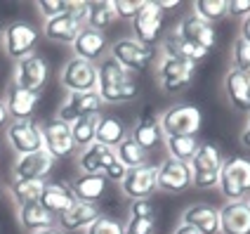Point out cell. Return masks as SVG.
I'll return each instance as SVG.
<instances>
[{"label": "cell", "instance_id": "obj_36", "mask_svg": "<svg viewBox=\"0 0 250 234\" xmlns=\"http://www.w3.org/2000/svg\"><path fill=\"white\" fill-rule=\"evenodd\" d=\"M113 152H116V159H118L125 168H137V165L146 164V154H149V152H144L130 135H127Z\"/></svg>", "mask_w": 250, "mask_h": 234}, {"label": "cell", "instance_id": "obj_40", "mask_svg": "<svg viewBox=\"0 0 250 234\" xmlns=\"http://www.w3.org/2000/svg\"><path fill=\"white\" fill-rule=\"evenodd\" d=\"M85 234H123V222L102 213L97 220L85 230Z\"/></svg>", "mask_w": 250, "mask_h": 234}, {"label": "cell", "instance_id": "obj_25", "mask_svg": "<svg viewBox=\"0 0 250 234\" xmlns=\"http://www.w3.org/2000/svg\"><path fill=\"white\" fill-rule=\"evenodd\" d=\"M2 102H5L7 116L12 121H28V118L36 116L38 102H41V93H28V90H21V88L12 85Z\"/></svg>", "mask_w": 250, "mask_h": 234}, {"label": "cell", "instance_id": "obj_34", "mask_svg": "<svg viewBox=\"0 0 250 234\" xmlns=\"http://www.w3.org/2000/svg\"><path fill=\"white\" fill-rule=\"evenodd\" d=\"M198 138L196 135H166L163 138V147L170 159L182 161V164H189L194 159L196 149H198Z\"/></svg>", "mask_w": 250, "mask_h": 234}, {"label": "cell", "instance_id": "obj_46", "mask_svg": "<svg viewBox=\"0 0 250 234\" xmlns=\"http://www.w3.org/2000/svg\"><path fill=\"white\" fill-rule=\"evenodd\" d=\"M156 5H158L161 12H166V10H177L180 7V0H158Z\"/></svg>", "mask_w": 250, "mask_h": 234}, {"label": "cell", "instance_id": "obj_55", "mask_svg": "<svg viewBox=\"0 0 250 234\" xmlns=\"http://www.w3.org/2000/svg\"><path fill=\"white\" fill-rule=\"evenodd\" d=\"M0 149H2V142H0Z\"/></svg>", "mask_w": 250, "mask_h": 234}, {"label": "cell", "instance_id": "obj_28", "mask_svg": "<svg viewBox=\"0 0 250 234\" xmlns=\"http://www.w3.org/2000/svg\"><path fill=\"white\" fill-rule=\"evenodd\" d=\"M78 168H81V173H90V175H104L106 173V168L116 161V152L109 149V147H104V144H90V147H85L78 152Z\"/></svg>", "mask_w": 250, "mask_h": 234}, {"label": "cell", "instance_id": "obj_26", "mask_svg": "<svg viewBox=\"0 0 250 234\" xmlns=\"http://www.w3.org/2000/svg\"><path fill=\"white\" fill-rule=\"evenodd\" d=\"M78 199L73 196L71 182H45V189L41 194V204L45 211H50L55 218H59L62 213H66Z\"/></svg>", "mask_w": 250, "mask_h": 234}, {"label": "cell", "instance_id": "obj_7", "mask_svg": "<svg viewBox=\"0 0 250 234\" xmlns=\"http://www.w3.org/2000/svg\"><path fill=\"white\" fill-rule=\"evenodd\" d=\"M158 121L163 128V135H198L203 125V111L196 104L177 102V104H170L158 116Z\"/></svg>", "mask_w": 250, "mask_h": 234}, {"label": "cell", "instance_id": "obj_8", "mask_svg": "<svg viewBox=\"0 0 250 234\" xmlns=\"http://www.w3.org/2000/svg\"><path fill=\"white\" fill-rule=\"evenodd\" d=\"M5 142L17 156H26L45 149V138H42V123L36 118L28 121H10L5 128Z\"/></svg>", "mask_w": 250, "mask_h": 234}, {"label": "cell", "instance_id": "obj_56", "mask_svg": "<svg viewBox=\"0 0 250 234\" xmlns=\"http://www.w3.org/2000/svg\"><path fill=\"white\" fill-rule=\"evenodd\" d=\"M0 31H2V28H0Z\"/></svg>", "mask_w": 250, "mask_h": 234}, {"label": "cell", "instance_id": "obj_10", "mask_svg": "<svg viewBox=\"0 0 250 234\" xmlns=\"http://www.w3.org/2000/svg\"><path fill=\"white\" fill-rule=\"evenodd\" d=\"M163 19H166V14L158 10V5L153 0H144L142 10L130 22L132 38L137 43H142V45L156 47L161 43V38H163Z\"/></svg>", "mask_w": 250, "mask_h": 234}, {"label": "cell", "instance_id": "obj_52", "mask_svg": "<svg viewBox=\"0 0 250 234\" xmlns=\"http://www.w3.org/2000/svg\"><path fill=\"white\" fill-rule=\"evenodd\" d=\"M246 81H248V88H250V73H248V76H246Z\"/></svg>", "mask_w": 250, "mask_h": 234}, {"label": "cell", "instance_id": "obj_14", "mask_svg": "<svg viewBox=\"0 0 250 234\" xmlns=\"http://www.w3.org/2000/svg\"><path fill=\"white\" fill-rule=\"evenodd\" d=\"M125 199L139 201V199H151L158 192V182H156V165L142 164L137 168H127L123 182L118 185Z\"/></svg>", "mask_w": 250, "mask_h": 234}, {"label": "cell", "instance_id": "obj_22", "mask_svg": "<svg viewBox=\"0 0 250 234\" xmlns=\"http://www.w3.org/2000/svg\"><path fill=\"white\" fill-rule=\"evenodd\" d=\"M127 135L135 140L144 152H151L156 147H161L163 138H166L163 135V128H161V121H158V114H153L151 109H146L139 116Z\"/></svg>", "mask_w": 250, "mask_h": 234}, {"label": "cell", "instance_id": "obj_6", "mask_svg": "<svg viewBox=\"0 0 250 234\" xmlns=\"http://www.w3.org/2000/svg\"><path fill=\"white\" fill-rule=\"evenodd\" d=\"M116 64H121L125 71L130 73H142L153 64V59L158 57L156 47L142 45L135 38H118L109 45V55Z\"/></svg>", "mask_w": 250, "mask_h": 234}, {"label": "cell", "instance_id": "obj_1", "mask_svg": "<svg viewBox=\"0 0 250 234\" xmlns=\"http://www.w3.org/2000/svg\"><path fill=\"white\" fill-rule=\"evenodd\" d=\"M97 93L104 104H127L139 97L135 73L125 71L111 57H104L97 64Z\"/></svg>", "mask_w": 250, "mask_h": 234}, {"label": "cell", "instance_id": "obj_18", "mask_svg": "<svg viewBox=\"0 0 250 234\" xmlns=\"http://www.w3.org/2000/svg\"><path fill=\"white\" fill-rule=\"evenodd\" d=\"M102 215V208L99 204H87V201H76L73 206L62 213L57 218V227L64 234H76V232H85L92 222Z\"/></svg>", "mask_w": 250, "mask_h": 234}, {"label": "cell", "instance_id": "obj_41", "mask_svg": "<svg viewBox=\"0 0 250 234\" xmlns=\"http://www.w3.org/2000/svg\"><path fill=\"white\" fill-rule=\"evenodd\" d=\"M71 2L73 0H41V2H36V7L42 14V19H52V17H59V14L66 12Z\"/></svg>", "mask_w": 250, "mask_h": 234}, {"label": "cell", "instance_id": "obj_23", "mask_svg": "<svg viewBox=\"0 0 250 234\" xmlns=\"http://www.w3.org/2000/svg\"><path fill=\"white\" fill-rule=\"evenodd\" d=\"M182 222L191 225L201 234H220V208L206 201H196L182 211Z\"/></svg>", "mask_w": 250, "mask_h": 234}, {"label": "cell", "instance_id": "obj_42", "mask_svg": "<svg viewBox=\"0 0 250 234\" xmlns=\"http://www.w3.org/2000/svg\"><path fill=\"white\" fill-rule=\"evenodd\" d=\"M144 0H113V10H116V17L118 19H127L132 22L135 14L142 10Z\"/></svg>", "mask_w": 250, "mask_h": 234}, {"label": "cell", "instance_id": "obj_35", "mask_svg": "<svg viewBox=\"0 0 250 234\" xmlns=\"http://www.w3.org/2000/svg\"><path fill=\"white\" fill-rule=\"evenodd\" d=\"M99 116H102V114H92V116H85V118H78V121L69 123L71 125V138H73V144H76L78 152L97 142Z\"/></svg>", "mask_w": 250, "mask_h": 234}, {"label": "cell", "instance_id": "obj_31", "mask_svg": "<svg viewBox=\"0 0 250 234\" xmlns=\"http://www.w3.org/2000/svg\"><path fill=\"white\" fill-rule=\"evenodd\" d=\"M83 17H85V28L102 31V33L118 19L116 10H113V0H92V2H85Z\"/></svg>", "mask_w": 250, "mask_h": 234}, {"label": "cell", "instance_id": "obj_30", "mask_svg": "<svg viewBox=\"0 0 250 234\" xmlns=\"http://www.w3.org/2000/svg\"><path fill=\"white\" fill-rule=\"evenodd\" d=\"M45 182L47 180H21V178H10L7 185V194L14 201V206L21 208L28 204H38L41 201V194L45 189Z\"/></svg>", "mask_w": 250, "mask_h": 234}, {"label": "cell", "instance_id": "obj_44", "mask_svg": "<svg viewBox=\"0 0 250 234\" xmlns=\"http://www.w3.org/2000/svg\"><path fill=\"white\" fill-rule=\"evenodd\" d=\"M125 173H127V168H125V165L116 159V161L106 168L104 178H106V182H116V185H121V182H123V178H125Z\"/></svg>", "mask_w": 250, "mask_h": 234}, {"label": "cell", "instance_id": "obj_4", "mask_svg": "<svg viewBox=\"0 0 250 234\" xmlns=\"http://www.w3.org/2000/svg\"><path fill=\"white\" fill-rule=\"evenodd\" d=\"M85 2L73 0L71 7L59 17L45 19L41 28V36H45L50 43H59V45H71L78 38V33L85 28Z\"/></svg>", "mask_w": 250, "mask_h": 234}, {"label": "cell", "instance_id": "obj_32", "mask_svg": "<svg viewBox=\"0 0 250 234\" xmlns=\"http://www.w3.org/2000/svg\"><path fill=\"white\" fill-rule=\"evenodd\" d=\"M17 220H19V225H21L28 234L57 227V218L50 211H45L41 204H28V206L17 208Z\"/></svg>", "mask_w": 250, "mask_h": 234}, {"label": "cell", "instance_id": "obj_45", "mask_svg": "<svg viewBox=\"0 0 250 234\" xmlns=\"http://www.w3.org/2000/svg\"><path fill=\"white\" fill-rule=\"evenodd\" d=\"M227 14L229 17H238V19H246L250 14V0H231Z\"/></svg>", "mask_w": 250, "mask_h": 234}, {"label": "cell", "instance_id": "obj_47", "mask_svg": "<svg viewBox=\"0 0 250 234\" xmlns=\"http://www.w3.org/2000/svg\"><path fill=\"white\" fill-rule=\"evenodd\" d=\"M241 144L246 149H250V116H248V121H246V125H243V133H241Z\"/></svg>", "mask_w": 250, "mask_h": 234}, {"label": "cell", "instance_id": "obj_24", "mask_svg": "<svg viewBox=\"0 0 250 234\" xmlns=\"http://www.w3.org/2000/svg\"><path fill=\"white\" fill-rule=\"evenodd\" d=\"M220 234H250L248 201H227L220 208Z\"/></svg>", "mask_w": 250, "mask_h": 234}, {"label": "cell", "instance_id": "obj_29", "mask_svg": "<svg viewBox=\"0 0 250 234\" xmlns=\"http://www.w3.org/2000/svg\"><path fill=\"white\" fill-rule=\"evenodd\" d=\"M109 182L104 175H90V173H81L78 178L71 180V189L78 201H87V204H97L102 196L106 194Z\"/></svg>", "mask_w": 250, "mask_h": 234}, {"label": "cell", "instance_id": "obj_39", "mask_svg": "<svg viewBox=\"0 0 250 234\" xmlns=\"http://www.w3.org/2000/svg\"><path fill=\"white\" fill-rule=\"evenodd\" d=\"M156 215H127L123 222V234H153Z\"/></svg>", "mask_w": 250, "mask_h": 234}, {"label": "cell", "instance_id": "obj_27", "mask_svg": "<svg viewBox=\"0 0 250 234\" xmlns=\"http://www.w3.org/2000/svg\"><path fill=\"white\" fill-rule=\"evenodd\" d=\"M222 90L224 97L229 102V107H234L236 111H243V114H250V88L246 76L236 71L234 67L224 73L222 81Z\"/></svg>", "mask_w": 250, "mask_h": 234}, {"label": "cell", "instance_id": "obj_54", "mask_svg": "<svg viewBox=\"0 0 250 234\" xmlns=\"http://www.w3.org/2000/svg\"><path fill=\"white\" fill-rule=\"evenodd\" d=\"M0 192H2V182H0Z\"/></svg>", "mask_w": 250, "mask_h": 234}, {"label": "cell", "instance_id": "obj_48", "mask_svg": "<svg viewBox=\"0 0 250 234\" xmlns=\"http://www.w3.org/2000/svg\"><path fill=\"white\" fill-rule=\"evenodd\" d=\"M241 38L250 43V14L243 19V22H241Z\"/></svg>", "mask_w": 250, "mask_h": 234}, {"label": "cell", "instance_id": "obj_20", "mask_svg": "<svg viewBox=\"0 0 250 234\" xmlns=\"http://www.w3.org/2000/svg\"><path fill=\"white\" fill-rule=\"evenodd\" d=\"M161 57H170V59H182V62H189V64H201L203 59H208V50H203V47H198L194 43L184 41L182 36H177L175 31H170L166 33L163 38H161Z\"/></svg>", "mask_w": 250, "mask_h": 234}, {"label": "cell", "instance_id": "obj_50", "mask_svg": "<svg viewBox=\"0 0 250 234\" xmlns=\"http://www.w3.org/2000/svg\"><path fill=\"white\" fill-rule=\"evenodd\" d=\"M7 121H10V116H7V109H5V102L0 99V130L7 125Z\"/></svg>", "mask_w": 250, "mask_h": 234}, {"label": "cell", "instance_id": "obj_53", "mask_svg": "<svg viewBox=\"0 0 250 234\" xmlns=\"http://www.w3.org/2000/svg\"><path fill=\"white\" fill-rule=\"evenodd\" d=\"M246 201H248V206H250V196H248V199H246Z\"/></svg>", "mask_w": 250, "mask_h": 234}, {"label": "cell", "instance_id": "obj_49", "mask_svg": "<svg viewBox=\"0 0 250 234\" xmlns=\"http://www.w3.org/2000/svg\"><path fill=\"white\" fill-rule=\"evenodd\" d=\"M172 234H201V232H198V230H194L191 225H184V222H180V225L175 227V232H172Z\"/></svg>", "mask_w": 250, "mask_h": 234}, {"label": "cell", "instance_id": "obj_38", "mask_svg": "<svg viewBox=\"0 0 250 234\" xmlns=\"http://www.w3.org/2000/svg\"><path fill=\"white\" fill-rule=\"evenodd\" d=\"M231 67L236 71H241L243 76L250 73V43L243 41L241 36L231 45Z\"/></svg>", "mask_w": 250, "mask_h": 234}, {"label": "cell", "instance_id": "obj_11", "mask_svg": "<svg viewBox=\"0 0 250 234\" xmlns=\"http://www.w3.org/2000/svg\"><path fill=\"white\" fill-rule=\"evenodd\" d=\"M47 76H50L47 59L41 57L38 52H33V55L14 62L12 85L21 88V90H28V93H41L45 88V83H47Z\"/></svg>", "mask_w": 250, "mask_h": 234}, {"label": "cell", "instance_id": "obj_43", "mask_svg": "<svg viewBox=\"0 0 250 234\" xmlns=\"http://www.w3.org/2000/svg\"><path fill=\"white\" fill-rule=\"evenodd\" d=\"M127 215H156V206L151 199H139V201H130V211Z\"/></svg>", "mask_w": 250, "mask_h": 234}, {"label": "cell", "instance_id": "obj_5", "mask_svg": "<svg viewBox=\"0 0 250 234\" xmlns=\"http://www.w3.org/2000/svg\"><path fill=\"white\" fill-rule=\"evenodd\" d=\"M0 43H2L5 55L14 62H19V59L36 52V47L41 43V28H36L31 22L17 19L0 31Z\"/></svg>", "mask_w": 250, "mask_h": 234}, {"label": "cell", "instance_id": "obj_37", "mask_svg": "<svg viewBox=\"0 0 250 234\" xmlns=\"http://www.w3.org/2000/svg\"><path fill=\"white\" fill-rule=\"evenodd\" d=\"M229 0H196L194 2V14L206 19L208 24H217L220 19L229 17Z\"/></svg>", "mask_w": 250, "mask_h": 234}, {"label": "cell", "instance_id": "obj_13", "mask_svg": "<svg viewBox=\"0 0 250 234\" xmlns=\"http://www.w3.org/2000/svg\"><path fill=\"white\" fill-rule=\"evenodd\" d=\"M102 97H99L97 90H87V93H66L64 102L59 104L57 109V116L59 121L64 123H73L78 118H85V116H92V114H102Z\"/></svg>", "mask_w": 250, "mask_h": 234}, {"label": "cell", "instance_id": "obj_17", "mask_svg": "<svg viewBox=\"0 0 250 234\" xmlns=\"http://www.w3.org/2000/svg\"><path fill=\"white\" fill-rule=\"evenodd\" d=\"M177 36H182L184 41L194 43L198 47H203V50H212L215 45H217V31L212 24H208L206 19H201V17H196V14H187V17H182L180 22H177V26L172 28Z\"/></svg>", "mask_w": 250, "mask_h": 234}, {"label": "cell", "instance_id": "obj_51", "mask_svg": "<svg viewBox=\"0 0 250 234\" xmlns=\"http://www.w3.org/2000/svg\"><path fill=\"white\" fill-rule=\"evenodd\" d=\"M31 234H64L59 227H50V230H41V232H31Z\"/></svg>", "mask_w": 250, "mask_h": 234}, {"label": "cell", "instance_id": "obj_33", "mask_svg": "<svg viewBox=\"0 0 250 234\" xmlns=\"http://www.w3.org/2000/svg\"><path fill=\"white\" fill-rule=\"evenodd\" d=\"M127 138V128L125 123L118 118V116H111V114H102L97 123V142L109 147V149H116L123 140Z\"/></svg>", "mask_w": 250, "mask_h": 234}, {"label": "cell", "instance_id": "obj_2", "mask_svg": "<svg viewBox=\"0 0 250 234\" xmlns=\"http://www.w3.org/2000/svg\"><path fill=\"white\" fill-rule=\"evenodd\" d=\"M217 192L224 201H246L250 196V159L248 156H227L220 168Z\"/></svg>", "mask_w": 250, "mask_h": 234}, {"label": "cell", "instance_id": "obj_19", "mask_svg": "<svg viewBox=\"0 0 250 234\" xmlns=\"http://www.w3.org/2000/svg\"><path fill=\"white\" fill-rule=\"evenodd\" d=\"M71 50H73V57L85 59V62H92V64H99L106 57V52H109L106 33L92 31V28H83L78 33V38L71 43Z\"/></svg>", "mask_w": 250, "mask_h": 234}, {"label": "cell", "instance_id": "obj_3", "mask_svg": "<svg viewBox=\"0 0 250 234\" xmlns=\"http://www.w3.org/2000/svg\"><path fill=\"white\" fill-rule=\"evenodd\" d=\"M224 156L217 144L212 142H201L196 149L194 159L189 161L191 168V187L196 189H215L220 180V168H222Z\"/></svg>", "mask_w": 250, "mask_h": 234}, {"label": "cell", "instance_id": "obj_15", "mask_svg": "<svg viewBox=\"0 0 250 234\" xmlns=\"http://www.w3.org/2000/svg\"><path fill=\"white\" fill-rule=\"evenodd\" d=\"M156 182L158 189L166 194H184L191 189V168L189 164H182L166 156L161 165H156Z\"/></svg>", "mask_w": 250, "mask_h": 234}, {"label": "cell", "instance_id": "obj_12", "mask_svg": "<svg viewBox=\"0 0 250 234\" xmlns=\"http://www.w3.org/2000/svg\"><path fill=\"white\" fill-rule=\"evenodd\" d=\"M59 83L66 93L97 90V64L71 57L69 62H64V67L59 71Z\"/></svg>", "mask_w": 250, "mask_h": 234}, {"label": "cell", "instance_id": "obj_9", "mask_svg": "<svg viewBox=\"0 0 250 234\" xmlns=\"http://www.w3.org/2000/svg\"><path fill=\"white\" fill-rule=\"evenodd\" d=\"M196 78V67L182 59H170V57H161L158 59V69H156V83L158 88L175 95V93H184Z\"/></svg>", "mask_w": 250, "mask_h": 234}, {"label": "cell", "instance_id": "obj_21", "mask_svg": "<svg viewBox=\"0 0 250 234\" xmlns=\"http://www.w3.org/2000/svg\"><path fill=\"white\" fill-rule=\"evenodd\" d=\"M55 159L45 152L26 154V156H17V161L12 165V178L21 180H47L50 173L55 170Z\"/></svg>", "mask_w": 250, "mask_h": 234}, {"label": "cell", "instance_id": "obj_16", "mask_svg": "<svg viewBox=\"0 0 250 234\" xmlns=\"http://www.w3.org/2000/svg\"><path fill=\"white\" fill-rule=\"evenodd\" d=\"M42 138H45V152L55 161L69 159V156L78 152L76 144H73V138H71V125L59 121V118L42 123Z\"/></svg>", "mask_w": 250, "mask_h": 234}]
</instances>
